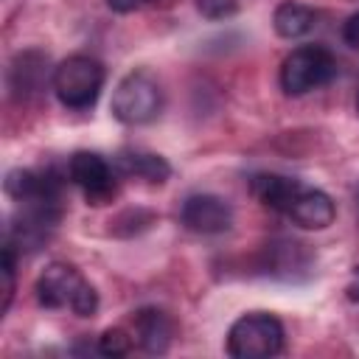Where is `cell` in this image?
I'll use <instances>...</instances> for the list:
<instances>
[{"label": "cell", "instance_id": "cell-4", "mask_svg": "<svg viewBox=\"0 0 359 359\" xmlns=\"http://www.w3.org/2000/svg\"><path fill=\"white\" fill-rule=\"evenodd\" d=\"M112 115L126 123V126H140L149 123L160 115L163 109V90L157 84V79L146 70H132L126 73L115 93H112V104H109Z\"/></svg>", "mask_w": 359, "mask_h": 359}, {"label": "cell", "instance_id": "cell-11", "mask_svg": "<svg viewBox=\"0 0 359 359\" xmlns=\"http://www.w3.org/2000/svg\"><path fill=\"white\" fill-rule=\"evenodd\" d=\"M314 8L303 6V3H280L272 14V25H275V34L283 36V39H297V36H306L311 28H314Z\"/></svg>", "mask_w": 359, "mask_h": 359}, {"label": "cell", "instance_id": "cell-1", "mask_svg": "<svg viewBox=\"0 0 359 359\" xmlns=\"http://www.w3.org/2000/svg\"><path fill=\"white\" fill-rule=\"evenodd\" d=\"M36 300L45 309H70L79 317H93L98 311V292L81 278L73 264H48L36 278Z\"/></svg>", "mask_w": 359, "mask_h": 359}, {"label": "cell", "instance_id": "cell-2", "mask_svg": "<svg viewBox=\"0 0 359 359\" xmlns=\"http://www.w3.org/2000/svg\"><path fill=\"white\" fill-rule=\"evenodd\" d=\"M283 323L266 311H250L238 317L227 331V353L236 359H266L283 351Z\"/></svg>", "mask_w": 359, "mask_h": 359}, {"label": "cell", "instance_id": "cell-16", "mask_svg": "<svg viewBox=\"0 0 359 359\" xmlns=\"http://www.w3.org/2000/svg\"><path fill=\"white\" fill-rule=\"evenodd\" d=\"M345 294H348V300L359 303V264H356L353 272H351V280H348V286H345Z\"/></svg>", "mask_w": 359, "mask_h": 359}, {"label": "cell", "instance_id": "cell-14", "mask_svg": "<svg viewBox=\"0 0 359 359\" xmlns=\"http://www.w3.org/2000/svg\"><path fill=\"white\" fill-rule=\"evenodd\" d=\"M196 8L205 20H227L238 11V0H196Z\"/></svg>", "mask_w": 359, "mask_h": 359}, {"label": "cell", "instance_id": "cell-7", "mask_svg": "<svg viewBox=\"0 0 359 359\" xmlns=\"http://www.w3.org/2000/svg\"><path fill=\"white\" fill-rule=\"evenodd\" d=\"M180 219L194 233L216 236V233H224L233 224V208L216 194H194L182 202Z\"/></svg>", "mask_w": 359, "mask_h": 359}, {"label": "cell", "instance_id": "cell-6", "mask_svg": "<svg viewBox=\"0 0 359 359\" xmlns=\"http://www.w3.org/2000/svg\"><path fill=\"white\" fill-rule=\"evenodd\" d=\"M67 174L70 180L87 194V199L93 205H104L112 199L115 194V180H112V168L109 163L95 154V151H76L67 163Z\"/></svg>", "mask_w": 359, "mask_h": 359}, {"label": "cell", "instance_id": "cell-5", "mask_svg": "<svg viewBox=\"0 0 359 359\" xmlns=\"http://www.w3.org/2000/svg\"><path fill=\"white\" fill-rule=\"evenodd\" d=\"M337 76V59L320 45L294 48L280 65V90L286 95H306Z\"/></svg>", "mask_w": 359, "mask_h": 359}, {"label": "cell", "instance_id": "cell-15", "mask_svg": "<svg viewBox=\"0 0 359 359\" xmlns=\"http://www.w3.org/2000/svg\"><path fill=\"white\" fill-rule=\"evenodd\" d=\"M342 36L353 50H359V11L348 17V22L342 25Z\"/></svg>", "mask_w": 359, "mask_h": 359}, {"label": "cell", "instance_id": "cell-13", "mask_svg": "<svg viewBox=\"0 0 359 359\" xmlns=\"http://www.w3.org/2000/svg\"><path fill=\"white\" fill-rule=\"evenodd\" d=\"M135 334H129V331H123V328H107L101 337H98V353H104V356H126L129 351H132V345H135V339H132Z\"/></svg>", "mask_w": 359, "mask_h": 359}, {"label": "cell", "instance_id": "cell-18", "mask_svg": "<svg viewBox=\"0 0 359 359\" xmlns=\"http://www.w3.org/2000/svg\"><path fill=\"white\" fill-rule=\"evenodd\" d=\"M143 3H157V0H143Z\"/></svg>", "mask_w": 359, "mask_h": 359}, {"label": "cell", "instance_id": "cell-9", "mask_svg": "<svg viewBox=\"0 0 359 359\" xmlns=\"http://www.w3.org/2000/svg\"><path fill=\"white\" fill-rule=\"evenodd\" d=\"M132 325H135V342L151 353V356H160L171 348V339H174V323L165 311L160 309H140L135 317H132Z\"/></svg>", "mask_w": 359, "mask_h": 359}, {"label": "cell", "instance_id": "cell-17", "mask_svg": "<svg viewBox=\"0 0 359 359\" xmlns=\"http://www.w3.org/2000/svg\"><path fill=\"white\" fill-rule=\"evenodd\" d=\"M135 3H137V0H109V6H112L115 11H132Z\"/></svg>", "mask_w": 359, "mask_h": 359}, {"label": "cell", "instance_id": "cell-10", "mask_svg": "<svg viewBox=\"0 0 359 359\" xmlns=\"http://www.w3.org/2000/svg\"><path fill=\"white\" fill-rule=\"evenodd\" d=\"M300 182L297 180H289V177H280V174H255L250 180V194L269 210H278V213H286L289 205L294 202V196L300 194Z\"/></svg>", "mask_w": 359, "mask_h": 359}, {"label": "cell", "instance_id": "cell-3", "mask_svg": "<svg viewBox=\"0 0 359 359\" xmlns=\"http://www.w3.org/2000/svg\"><path fill=\"white\" fill-rule=\"evenodd\" d=\"M104 65L93 56H67L53 67V93L70 109H87L98 101L104 87Z\"/></svg>", "mask_w": 359, "mask_h": 359}, {"label": "cell", "instance_id": "cell-8", "mask_svg": "<svg viewBox=\"0 0 359 359\" xmlns=\"http://www.w3.org/2000/svg\"><path fill=\"white\" fill-rule=\"evenodd\" d=\"M286 216L303 227V230H325L334 219H337V208L334 199L325 191L317 188H300V194L294 196V202L289 205Z\"/></svg>", "mask_w": 359, "mask_h": 359}, {"label": "cell", "instance_id": "cell-12", "mask_svg": "<svg viewBox=\"0 0 359 359\" xmlns=\"http://www.w3.org/2000/svg\"><path fill=\"white\" fill-rule=\"evenodd\" d=\"M118 165L126 174H135L146 182H165L171 177V165L165 163V157L160 154H149V151H129L118 157Z\"/></svg>", "mask_w": 359, "mask_h": 359}, {"label": "cell", "instance_id": "cell-19", "mask_svg": "<svg viewBox=\"0 0 359 359\" xmlns=\"http://www.w3.org/2000/svg\"><path fill=\"white\" fill-rule=\"evenodd\" d=\"M356 109H359V95H356Z\"/></svg>", "mask_w": 359, "mask_h": 359}]
</instances>
